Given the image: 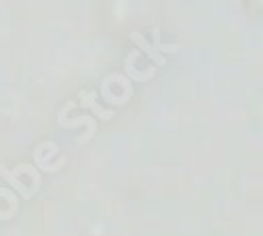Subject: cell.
<instances>
[{
    "mask_svg": "<svg viewBox=\"0 0 263 236\" xmlns=\"http://www.w3.org/2000/svg\"><path fill=\"white\" fill-rule=\"evenodd\" d=\"M130 38H133V42H137V45H139V47H141V49H143V51H145V53H147V55H149L152 59H154V61L158 63V66H162V63H164V57H162V55H158L156 47H149L147 42H145V40L141 38V34H133Z\"/></svg>",
    "mask_w": 263,
    "mask_h": 236,
    "instance_id": "obj_1",
    "label": "cell"
}]
</instances>
